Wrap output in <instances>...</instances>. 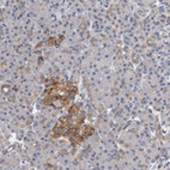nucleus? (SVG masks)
I'll list each match as a JSON object with an SVG mask.
<instances>
[{"instance_id": "nucleus-1", "label": "nucleus", "mask_w": 170, "mask_h": 170, "mask_svg": "<svg viewBox=\"0 0 170 170\" xmlns=\"http://www.w3.org/2000/svg\"><path fill=\"white\" fill-rule=\"evenodd\" d=\"M93 133H95V129H93V127H91V126H85L84 128L79 132V134H80L83 138H87V137L92 135Z\"/></svg>"}, {"instance_id": "nucleus-2", "label": "nucleus", "mask_w": 170, "mask_h": 170, "mask_svg": "<svg viewBox=\"0 0 170 170\" xmlns=\"http://www.w3.org/2000/svg\"><path fill=\"white\" fill-rule=\"evenodd\" d=\"M62 40H64V36H60L59 38L54 37V38H50V40H48L46 43H47V44H50V46H53V44H59V43H60Z\"/></svg>"}]
</instances>
